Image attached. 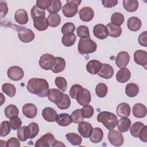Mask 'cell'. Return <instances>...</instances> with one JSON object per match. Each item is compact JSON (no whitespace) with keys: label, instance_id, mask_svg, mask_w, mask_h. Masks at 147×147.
Listing matches in <instances>:
<instances>
[{"label":"cell","instance_id":"cell-1","mask_svg":"<svg viewBox=\"0 0 147 147\" xmlns=\"http://www.w3.org/2000/svg\"><path fill=\"white\" fill-rule=\"evenodd\" d=\"M26 88L30 93L36 94L40 98H44L47 96L49 84L44 79L34 78L28 82Z\"/></svg>","mask_w":147,"mask_h":147},{"label":"cell","instance_id":"cell-2","mask_svg":"<svg viewBox=\"0 0 147 147\" xmlns=\"http://www.w3.org/2000/svg\"><path fill=\"white\" fill-rule=\"evenodd\" d=\"M97 121L98 122H101L109 130L114 129L118 122L117 116L109 111L99 113L97 116Z\"/></svg>","mask_w":147,"mask_h":147},{"label":"cell","instance_id":"cell-3","mask_svg":"<svg viewBox=\"0 0 147 147\" xmlns=\"http://www.w3.org/2000/svg\"><path fill=\"white\" fill-rule=\"evenodd\" d=\"M97 45L95 41L92 40L90 37L80 38L79 41L78 49L81 55L89 54L95 52Z\"/></svg>","mask_w":147,"mask_h":147},{"label":"cell","instance_id":"cell-4","mask_svg":"<svg viewBox=\"0 0 147 147\" xmlns=\"http://www.w3.org/2000/svg\"><path fill=\"white\" fill-rule=\"evenodd\" d=\"M81 1L67 0L66 4L62 8L64 16L68 18H71L78 13V7L81 3Z\"/></svg>","mask_w":147,"mask_h":147},{"label":"cell","instance_id":"cell-5","mask_svg":"<svg viewBox=\"0 0 147 147\" xmlns=\"http://www.w3.org/2000/svg\"><path fill=\"white\" fill-rule=\"evenodd\" d=\"M39 65L45 70L52 69L56 63V57L49 53L42 55L39 60Z\"/></svg>","mask_w":147,"mask_h":147},{"label":"cell","instance_id":"cell-6","mask_svg":"<svg viewBox=\"0 0 147 147\" xmlns=\"http://www.w3.org/2000/svg\"><path fill=\"white\" fill-rule=\"evenodd\" d=\"M107 137L110 143L115 146H121L124 142L123 135L115 130L113 129L110 130Z\"/></svg>","mask_w":147,"mask_h":147},{"label":"cell","instance_id":"cell-7","mask_svg":"<svg viewBox=\"0 0 147 147\" xmlns=\"http://www.w3.org/2000/svg\"><path fill=\"white\" fill-rule=\"evenodd\" d=\"M56 141L54 136L50 133H47L41 137L38 140L36 141L35 146L36 147H49L52 146L53 143Z\"/></svg>","mask_w":147,"mask_h":147},{"label":"cell","instance_id":"cell-8","mask_svg":"<svg viewBox=\"0 0 147 147\" xmlns=\"http://www.w3.org/2000/svg\"><path fill=\"white\" fill-rule=\"evenodd\" d=\"M18 36L19 39L25 43H28L32 41L35 37L33 32L25 27H20L18 32Z\"/></svg>","mask_w":147,"mask_h":147},{"label":"cell","instance_id":"cell-9","mask_svg":"<svg viewBox=\"0 0 147 147\" xmlns=\"http://www.w3.org/2000/svg\"><path fill=\"white\" fill-rule=\"evenodd\" d=\"M9 79L14 81H18L22 79L24 75L23 69L18 66H12L10 67L7 72Z\"/></svg>","mask_w":147,"mask_h":147},{"label":"cell","instance_id":"cell-10","mask_svg":"<svg viewBox=\"0 0 147 147\" xmlns=\"http://www.w3.org/2000/svg\"><path fill=\"white\" fill-rule=\"evenodd\" d=\"M77 102L81 106H85L88 105L91 99V93L90 91L86 88H83L80 90L76 98Z\"/></svg>","mask_w":147,"mask_h":147},{"label":"cell","instance_id":"cell-11","mask_svg":"<svg viewBox=\"0 0 147 147\" xmlns=\"http://www.w3.org/2000/svg\"><path fill=\"white\" fill-rule=\"evenodd\" d=\"M93 128L92 125L87 122L82 121L79 123L78 130L79 133L83 137V138H88L91 136Z\"/></svg>","mask_w":147,"mask_h":147},{"label":"cell","instance_id":"cell-12","mask_svg":"<svg viewBox=\"0 0 147 147\" xmlns=\"http://www.w3.org/2000/svg\"><path fill=\"white\" fill-rule=\"evenodd\" d=\"M134 60L136 63L143 66L146 69L147 52L145 51L140 49L135 51L134 53Z\"/></svg>","mask_w":147,"mask_h":147},{"label":"cell","instance_id":"cell-13","mask_svg":"<svg viewBox=\"0 0 147 147\" xmlns=\"http://www.w3.org/2000/svg\"><path fill=\"white\" fill-rule=\"evenodd\" d=\"M130 60V56L127 52L122 51L118 53L115 58V64L120 68H125Z\"/></svg>","mask_w":147,"mask_h":147},{"label":"cell","instance_id":"cell-14","mask_svg":"<svg viewBox=\"0 0 147 147\" xmlns=\"http://www.w3.org/2000/svg\"><path fill=\"white\" fill-rule=\"evenodd\" d=\"M93 33L95 37L100 40H103L107 38L109 35L106 26L101 24H96L94 26Z\"/></svg>","mask_w":147,"mask_h":147},{"label":"cell","instance_id":"cell-15","mask_svg":"<svg viewBox=\"0 0 147 147\" xmlns=\"http://www.w3.org/2000/svg\"><path fill=\"white\" fill-rule=\"evenodd\" d=\"M98 75L105 79H109L114 75V69L111 65L108 64H102L101 68L98 72Z\"/></svg>","mask_w":147,"mask_h":147},{"label":"cell","instance_id":"cell-16","mask_svg":"<svg viewBox=\"0 0 147 147\" xmlns=\"http://www.w3.org/2000/svg\"><path fill=\"white\" fill-rule=\"evenodd\" d=\"M63 94H64L58 89L51 88L49 89L47 93V96L51 102L57 104L61 101L63 98Z\"/></svg>","mask_w":147,"mask_h":147},{"label":"cell","instance_id":"cell-17","mask_svg":"<svg viewBox=\"0 0 147 147\" xmlns=\"http://www.w3.org/2000/svg\"><path fill=\"white\" fill-rule=\"evenodd\" d=\"M80 20L84 22H89L92 20L94 16V10L88 6L82 7L79 11Z\"/></svg>","mask_w":147,"mask_h":147},{"label":"cell","instance_id":"cell-18","mask_svg":"<svg viewBox=\"0 0 147 147\" xmlns=\"http://www.w3.org/2000/svg\"><path fill=\"white\" fill-rule=\"evenodd\" d=\"M23 114L28 118H34L37 114V109L33 103H26L22 107Z\"/></svg>","mask_w":147,"mask_h":147},{"label":"cell","instance_id":"cell-19","mask_svg":"<svg viewBox=\"0 0 147 147\" xmlns=\"http://www.w3.org/2000/svg\"><path fill=\"white\" fill-rule=\"evenodd\" d=\"M57 112L52 108L47 107L44 108L42 111V116L43 118L48 122H55L57 116Z\"/></svg>","mask_w":147,"mask_h":147},{"label":"cell","instance_id":"cell-20","mask_svg":"<svg viewBox=\"0 0 147 147\" xmlns=\"http://www.w3.org/2000/svg\"><path fill=\"white\" fill-rule=\"evenodd\" d=\"M117 114L121 118H127L130 114V106L127 103H121L117 107Z\"/></svg>","mask_w":147,"mask_h":147},{"label":"cell","instance_id":"cell-21","mask_svg":"<svg viewBox=\"0 0 147 147\" xmlns=\"http://www.w3.org/2000/svg\"><path fill=\"white\" fill-rule=\"evenodd\" d=\"M132 112L133 115L136 118H144L146 115V106L140 103H136L133 107Z\"/></svg>","mask_w":147,"mask_h":147},{"label":"cell","instance_id":"cell-22","mask_svg":"<svg viewBox=\"0 0 147 147\" xmlns=\"http://www.w3.org/2000/svg\"><path fill=\"white\" fill-rule=\"evenodd\" d=\"M102 66V63L96 60H91L86 64V69L87 72L92 75L97 74Z\"/></svg>","mask_w":147,"mask_h":147},{"label":"cell","instance_id":"cell-23","mask_svg":"<svg viewBox=\"0 0 147 147\" xmlns=\"http://www.w3.org/2000/svg\"><path fill=\"white\" fill-rule=\"evenodd\" d=\"M131 74L130 71L126 68H121L116 74L117 80L121 83L127 82L130 78Z\"/></svg>","mask_w":147,"mask_h":147},{"label":"cell","instance_id":"cell-24","mask_svg":"<svg viewBox=\"0 0 147 147\" xmlns=\"http://www.w3.org/2000/svg\"><path fill=\"white\" fill-rule=\"evenodd\" d=\"M15 20L20 25H25L28 22V16L25 10L20 9L16 11L14 14Z\"/></svg>","mask_w":147,"mask_h":147},{"label":"cell","instance_id":"cell-25","mask_svg":"<svg viewBox=\"0 0 147 147\" xmlns=\"http://www.w3.org/2000/svg\"><path fill=\"white\" fill-rule=\"evenodd\" d=\"M127 26L131 31L137 32L141 27V21L136 17H131L127 21Z\"/></svg>","mask_w":147,"mask_h":147},{"label":"cell","instance_id":"cell-26","mask_svg":"<svg viewBox=\"0 0 147 147\" xmlns=\"http://www.w3.org/2000/svg\"><path fill=\"white\" fill-rule=\"evenodd\" d=\"M103 138V131L102 129L96 127L93 129L92 133L90 136V141L93 143L100 142Z\"/></svg>","mask_w":147,"mask_h":147},{"label":"cell","instance_id":"cell-27","mask_svg":"<svg viewBox=\"0 0 147 147\" xmlns=\"http://www.w3.org/2000/svg\"><path fill=\"white\" fill-rule=\"evenodd\" d=\"M33 25L34 27L38 31H44L46 30L49 26L47 18L45 17H40L33 20Z\"/></svg>","mask_w":147,"mask_h":147},{"label":"cell","instance_id":"cell-28","mask_svg":"<svg viewBox=\"0 0 147 147\" xmlns=\"http://www.w3.org/2000/svg\"><path fill=\"white\" fill-rule=\"evenodd\" d=\"M57 123L61 126H67L72 122L71 116L67 113H61L58 114L56 120Z\"/></svg>","mask_w":147,"mask_h":147},{"label":"cell","instance_id":"cell-29","mask_svg":"<svg viewBox=\"0 0 147 147\" xmlns=\"http://www.w3.org/2000/svg\"><path fill=\"white\" fill-rule=\"evenodd\" d=\"M17 137L22 142L26 141L28 138H30V131L28 126H23L20 127L17 130Z\"/></svg>","mask_w":147,"mask_h":147},{"label":"cell","instance_id":"cell-30","mask_svg":"<svg viewBox=\"0 0 147 147\" xmlns=\"http://www.w3.org/2000/svg\"><path fill=\"white\" fill-rule=\"evenodd\" d=\"M109 35L112 37H118L122 33V28L121 26H116L112 23H109L106 25Z\"/></svg>","mask_w":147,"mask_h":147},{"label":"cell","instance_id":"cell-31","mask_svg":"<svg viewBox=\"0 0 147 147\" xmlns=\"http://www.w3.org/2000/svg\"><path fill=\"white\" fill-rule=\"evenodd\" d=\"M139 92V87L137 84L130 83H128L125 88V93L126 95L130 98L135 97Z\"/></svg>","mask_w":147,"mask_h":147},{"label":"cell","instance_id":"cell-32","mask_svg":"<svg viewBox=\"0 0 147 147\" xmlns=\"http://www.w3.org/2000/svg\"><path fill=\"white\" fill-rule=\"evenodd\" d=\"M122 3L124 9L129 12L136 11L138 7V2L136 0H124Z\"/></svg>","mask_w":147,"mask_h":147},{"label":"cell","instance_id":"cell-33","mask_svg":"<svg viewBox=\"0 0 147 147\" xmlns=\"http://www.w3.org/2000/svg\"><path fill=\"white\" fill-rule=\"evenodd\" d=\"M118 129L121 133L126 132L128 131L131 125V121L127 118H122L118 122Z\"/></svg>","mask_w":147,"mask_h":147},{"label":"cell","instance_id":"cell-34","mask_svg":"<svg viewBox=\"0 0 147 147\" xmlns=\"http://www.w3.org/2000/svg\"><path fill=\"white\" fill-rule=\"evenodd\" d=\"M65 68V61L60 57H56V63L51 69L53 73L57 74L62 72Z\"/></svg>","mask_w":147,"mask_h":147},{"label":"cell","instance_id":"cell-35","mask_svg":"<svg viewBox=\"0 0 147 147\" xmlns=\"http://www.w3.org/2000/svg\"><path fill=\"white\" fill-rule=\"evenodd\" d=\"M4 113L7 118H11L14 117H17L18 115L19 110L17 107L14 105H9L5 107Z\"/></svg>","mask_w":147,"mask_h":147},{"label":"cell","instance_id":"cell-36","mask_svg":"<svg viewBox=\"0 0 147 147\" xmlns=\"http://www.w3.org/2000/svg\"><path fill=\"white\" fill-rule=\"evenodd\" d=\"M67 141L72 145H80L82 143V139L81 137L75 133H69L65 135Z\"/></svg>","mask_w":147,"mask_h":147},{"label":"cell","instance_id":"cell-37","mask_svg":"<svg viewBox=\"0 0 147 147\" xmlns=\"http://www.w3.org/2000/svg\"><path fill=\"white\" fill-rule=\"evenodd\" d=\"M76 41V36L74 33H68L64 34L61 38L63 44L67 47H71L74 44Z\"/></svg>","mask_w":147,"mask_h":147},{"label":"cell","instance_id":"cell-38","mask_svg":"<svg viewBox=\"0 0 147 147\" xmlns=\"http://www.w3.org/2000/svg\"><path fill=\"white\" fill-rule=\"evenodd\" d=\"M47 20L50 26L56 27L60 25L61 18L57 13H50L47 17Z\"/></svg>","mask_w":147,"mask_h":147},{"label":"cell","instance_id":"cell-39","mask_svg":"<svg viewBox=\"0 0 147 147\" xmlns=\"http://www.w3.org/2000/svg\"><path fill=\"white\" fill-rule=\"evenodd\" d=\"M144 124L141 122H136L134 123L130 129V133L134 137H138L139 134L141 129L144 127Z\"/></svg>","mask_w":147,"mask_h":147},{"label":"cell","instance_id":"cell-40","mask_svg":"<svg viewBox=\"0 0 147 147\" xmlns=\"http://www.w3.org/2000/svg\"><path fill=\"white\" fill-rule=\"evenodd\" d=\"M30 13L33 20H35L40 17H44L45 16V10L39 8L36 5L33 6L31 9Z\"/></svg>","mask_w":147,"mask_h":147},{"label":"cell","instance_id":"cell-41","mask_svg":"<svg viewBox=\"0 0 147 147\" xmlns=\"http://www.w3.org/2000/svg\"><path fill=\"white\" fill-rule=\"evenodd\" d=\"M2 90L10 97H13L16 92L15 86L11 83H5L2 86Z\"/></svg>","mask_w":147,"mask_h":147},{"label":"cell","instance_id":"cell-42","mask_svg":"<svg viewBox=\"0 0 147 147\" xmlns=\"http://www.w3.org/2000/svg\"><path fill=\"white\" fill-rule=\"evenodd\" d=\"M108 88L107 86L103 83H98L95 87V93L99 98H103L106 96L107 94Z\"/></svg>","mask_w":147,"mask_h":147},{"label":"cell","instance_id":"cell-43","mask_svg":"<svg viewBox=\"0 0 147 147\" xmlns=\"http://www.w3.org/2000/svg\"><path fill=\"white\" fill-rule=\"evenodd\" d=\"M124 20L125 18L123 15L118 12L113 13L111 17V23L116 26H120L123 23Z\"/></svg>","mask_w":147,"mask_h":147},{"label":"cell","instance_id":"cell-44","mask_svg":"<svg viewBox=\"0 0 147 147\" xmlns=\"http://www.w3.org/2000/svg\"><path fill=\"white\" fill-rule=\"evenodd\" d=\"M76 33L78 37L80 38H90L89 29L87 26L85 25H80L77 28Z\"/></svg>","mask_w":147,"mask_h":147},{"label":"cell","instance_id":"cell-45","mask_svg":"<svg viewBox=\"0 0 147 147\" xmlns=\"http://www.w3.org/2000/svg\"><path fill=\"white\" fill-rule=\"evenodd\" d=\"M56 105L57 107L61 110L67 109L71 105V100L69 96L67 94H64L61 101Z\"/></svg>","mask_w":147,"mask_h":147},{"label":"cell","instance_id":"cell-46","mask_svg":"<svg viewBox=\"0 0 147 147\" xmlns=\"http://www.w3.org/2000/svg\"><path fill=\"white\" fill-rule=\"evenodd\" d=\"M55 85L57 87L61 90L63 92H65L66 91V88L67 87V82L65 78L61 76H57L55 78Z\"/></svg>","mask_w":147,"mask_h":147},{"label":"cell","instance_id":"cell-47","mask_svg":"<svg viewBox=\"0 0 147 147\" xmlns=\"http://www.w3.org/2000/svg\"><path fill=\"white\" fill-rule=\"evenodd\" d=\"M61 8V2L59 0H52L50 6L47 9V11L50 13H57Z\"/></svg>","mask_w":147,"mask_h":147},{"label":"cell","instance_id":"cell-48","mask_svg":"<svg viewBox=\"0 0 147 147\" xmlns=\"http://www.w3.org/2000/svg\"><path fill=\"white\" fill-rule=\"evenodd\" d=\"M71 118L72 122L75 123H79L84 119V117L82 115L81 109H78L74 110L71 114Z\"/></svg>","mask_w":147,"mask_h":147},{"label":"cell","instance_id":"cell-49","mask_svg":"<svg viewBox=\"0 0 147 147\" xmlns=\"http://www.w3.org/2000/svg\"><path fill=\"white\" fill-rule=\"evenodd\" d=\"M11 127L10 122L7 121H3L0 126V136L1 137H5L10 132Z\"/></svg>","mask_w":147,"mask_h":147},{"label":"cell","instance_id":"cell-50","mask_svg":"<svg viewBox=\"0 0 147 147\" xmlns=\"http://www.w3.org/2000/svg\"><path fill=\"white\" fill-rule=\"evenodd\" d=\"M82 114L83 117L86 118H91L94 113V108L89 105H87L83 106V107L81 109Z\"/></svg>","mask_w":147,"mask_h":147},{"label":"cell","instance_id":"cell-51","mask_svg":"<svg viewBox=\"0 0 147 147\" xmlns=\"http://www.w3.org/2000/svg\"><path fill=\"white\" fill-rule=\"evenodd\" d=\"M75 30V25L72 22H66L61 27V33L63 34L74 33Z\"/></svg>","mask_w":147,"mask_h":147},{"label":"cell","instance_id":"cell-52","mask_svg":"<svg viewBox=\"0 0 147 147\" xmlns=\"http://www.w3.org/2000/svg\"><path fill=\"white\" fill-rule=\"evenodd\" d=\"M30 131V138L32 139L36 137L38 133H39V126L38 124L36 122H31L28 126Z\"/></svg>","mask_w":147,"mask_h":147},{"label":"cell","instance_id":"cell-53","mask_svg":"<svg viewBox=\"0 0 147 147\" xmlns=\"http://www.w3.org/2000/svg\"><path fill=\"white\" fill-rule=\"evenodd\" d=\"M9 122L11 129L14 130L18 129L22 125V121L21 119L17 116L10 118Z\"/></svg>","mask_w":147,"mask_h":147},{"label":"cell","instance_id":"cell-54","mask_svg":"<svg viewBox=\"0 0 147 147\" xmlns=\"http://www.w3.org/2000/svg\"><path fill=\"white\" fill-rule=\"evenodd\" d=\"M83 88L82 86L80 84H74L72 86V87L70 88L69 90V95L72 99H76V96L78 94V92L82 90Z\"/></svg>","mask_w":147,"mask_h":147},{"label":"cell","instance_id":"cell-55","mask_svg":"<svg viewBox=\"0 0 147 147\" xmlns=\"http://www.w3.org/2000/svg\"><path fill=\"white\" fill-rule=\"evenodd\" d=\"M52 0H37L36 6L42 9H47L51 5Z\"/></svg>","mask_w":147,"mask_h":147},{"label":"cell","instance_id":"cell-56","mask_svg":"<svg viewBox=\"0 0 147 147\" xmlns=\"http://www.w3.org/2000/svg\"><path fill=\"white\" fill-rule=\"evenodd\" d=\"M138 41L139 44L145 47H147V32L144 31L142 33H141L138 38Z\"/></svg>","mask_w":147,"mask_h":147},{"label":"cell","instance_id":"cell-57","mask_svg":"<svg viewBox=\"0 0 147 147\" xmlns=\"http://www.w3.org/2000/svg\"><path fill=\"white\" fill-rule=\"evenodd\" d=\"M6 146L7 147H20V142L19 140L15 137H11L8 139L6 142Z\"/></svg>","mask_w":147,"mask_h":147},{"label":"cell","instance_id":"cell-58","mask_svg":"<svg viewBox=\"0 0 147 147\" xmlns=\"http://www.w3.org/2000/svg\"><path fill=\"white\" fill-rule=\"evenodd\" d=\"M118 1L117 0H103L102 3L105 7L111 8L115 6L118 4Z\"/></svg>","mask_w":147,"mask_h":147},{"label":"cell","instance_id":"cell-59","mask_svg":"<svg viewBox=\"0 0 147 147\" xmlns=\"http://www.w3.org/2000/svg\"><path fill=\"white\" fill-rule=\"evenodd\" d=\"M138 137L140 138V140L144 142H147V126H144V127L141 129Z\"/></svg>","mask_w":147,"mask_h":147},{"label":"cell","instance_id":"cell-60","mask_svg":"<svg viewBox=\"0 0 147 147\" xmlns=\"http://www.w3.org/2000/svg\"><path fill=\"white\" fill-rule=\"evenodd\" d=\"M0 10H1V17L5 16L8 11V7L7 4L1 1L0 2Z\"/></svg>","mask_w":147,"mask_h":147},{"label":"cell","instance_id":"cell-61","mask_svg":"<svg viewBox=\"0 0 147 147\" xmlns=\"http://www.w3.org/2000/svg\"><path fill=\"white\" fill-rule=\"evenodd\" d=\"M52 146L53 147H54V146H65V145L62 142L56 140L55 141V142L53 143Z\"/></svg>","mask_w":147,"mask_h":147}]
</instances>
